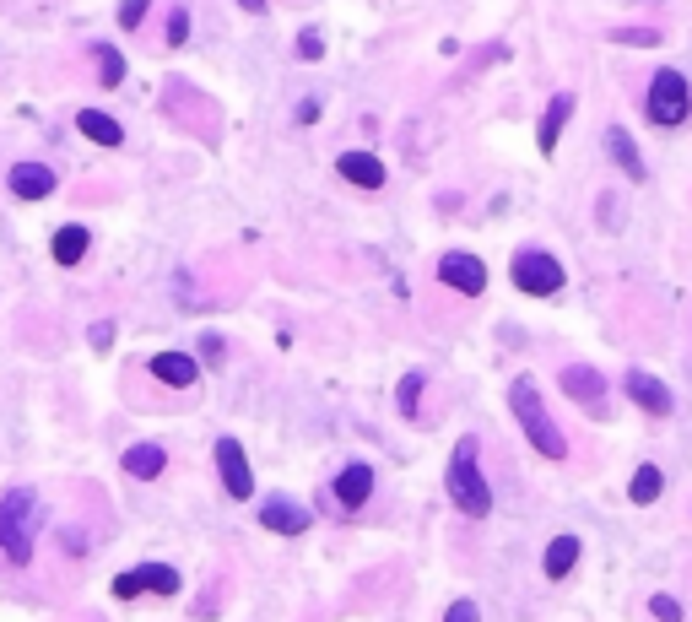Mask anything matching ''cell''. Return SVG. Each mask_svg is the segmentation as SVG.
<instances>
[{
  "mask_svg": "<svg viewBox=\"0 0 692 622\" xmlns=\"http://www.w3.org/2000/svg\"><path fill=\"white\" fill-rule=\"evenodd\" d=\"M563 395H568V401H579L584 412H601V406H606V374H595L590 363H568L563 368Z\"/></svg>",
  "mask_w": 692,
  "mask_h": 622,
  "instance_id": "obj_9",
  "label": "cell"
},
{
  "mask_svg": "<svg viewBox=\"0 0 692 622\" xmlns=\"http://www.w3.org/2000/svg\"><path fill=\"white\" fill-rule=\"evenodd\" d=\"M444 487H449V498H455V509L465 514V520H487V514H492V487H487V476H482L476 439H460V444H455Z\"/></svg>",
  "mask_w": 692,
  "mask_h": 622,
  "instance_id": "obj_2",
  "label": "cell"
},
{
  "mask_svg": "<svg viewBox=\"0 0 692 622\" xmlns=\"http://www.w3.org/2000/svg\"><path fill=\"white\" fill-rule=\"evenodd\" d=\"M438 282L455 287V293H465V298H482L487 293V266L476 255H460V249H455V255L438 260Z\"/></svg>",
  "mask_w": 692,
  "mask_h": 622,
  "instance_id": "obj_7",
  "label": "cell"
},
{
  "mask_svg": "<svg viewBox=\"0 0 692 622\" xmlns=\"http://www.w3.org/2000/svg\"><path fill=\"white\" fill-rule=\"evenodd\" d=\"M201 352H206V363H222V336H201Z\"/></svg>",
  "mask_w": 692,
  "mask_h": 622,
  "instance_id": "obj_31",
  "label": "cell"
},
{
  "mask_svg": "<svg viewBox=\"0 0 692 622\" xmlns=\"http://www.w3.org/2000/svg\"><path fill=\"white\" fill-rule=\"evenodd\" d=\"M76 130H82L87 141H98V147H119V141H125L119 119H109L103 109H82V114H76Z\"/></svg>",
  "mask_w": 692,
  "mask_h": 622,
  "instance_id": "obj_19",
  "label": "cell"
},
{
  "mask_svg": "<svg viewBox=\"0 0 692 622\" xmlns=\"http://www.w3.org/2000/svg\"><path fill=\"white\" fill-rule=\"evenodd\" d=\"M606 152L617 157V168H622V174H628L633 184H644V179H649V163H644V157H638L633 136H628V130H622V125H611V130H606Z\"/></svg>",
  "mask_w": 692,
  "mask_h": 622,
  "instance_id": "obj_16",
  "label": "cell"
},
{
  "mask_svg": "<svg viewBox=\"0 0 692 622\" xmlns=\"http://www.w3.org/2000/svg\"><path fill=\"white\" fill-rule=\"evenodd\" d=\"M509 406H514L519 433H525V439L536 444V455H547V460H563V455H568V439H563V428L552 422L547 401H541V390H536V379H514Z\"/></svg>",
  "mask_w": 692,
  "mask_h": 622,
  "instance_id": "obj_1",
  "label": "cell"
},
{
  "mask_svg": "<svg viewBox=\"0 0 692 622\" xmlns=\"http://www.w3.org/2000/svg\"><path fill=\"white\" fill-rule=\"evenodd\" d=\"M109 341H114V325H92V347L103 352V347H109Z\"/></svg>",
  "mask_w": 692,
  "mask_h": 622,
  "instance_id": "obj_32",
  "label": "cell"
},
{
  "mask_svg": "<svg viewBox=\"0 0 692 622\" xmlns=\"http://www.w3.org/2000/svg\"><path fill=\"white\" fill-rule=\"evenodd\" d=\"M649 617L655 622H682V601H676V595H655V601H649Z\"/></svg>",
  "mask_w": 692,
  "mask_h": 622,
  "instance_id": "obj_25",
  "label": "cell"
},
{
  "mask_svg": "<svg viewBox=\"0 0 692 622\" xmlns=\"http://www.w3.org/2000/svg\"><path fill=\"white\" fill-rule=\"evenodd\" d=\"M141 17H146V0H125L119 6V28H141Z\"/></svg>",
  "mask_w": 692,
  "mask_h": 622,
  "instance_id": "obj_28",
  "label": "cell"
},
{
  "mask_svg": "<svg viewBox=\"0 0 692 622\" xmlns=\"http://www.w3.org/2000/svg\"><path fill=\"white\" fill-rule=\"evenodd\" d=\"M217 471H222V487H228L233 498L255 493V471H249L244 444H238V439H217Z\"/></svg>",
  "mask_w": 692,
  "mask_h": 622,
  "instance_id": "obj_10",
  "label": "cell"
},
{
  "mask_svg": "<svg viewBox=\"0 0 692 622\" xmlns=\"http://www.w3.org/2000/svg\"><path fill=\"white\" fill-rule=\"evenodd\" d=\"M509 276H514L519 293H530V298H552V293H563V282H568L563 260L547 255V249H514Z\"/></svg>",
  "mask_w": 692,
  "mask_h": 622,
  "instance_id": "obj_5",
  "label": "cell"
},
{
  "mask_svg": "<svg viewBox=\"0 0 692 622\" xmlns=\"http://www.w3.org/2000/svg\"><path fill=\"white\" fill-rule=\"evenodd\" d=\"M368 493H374V466H341L336 471V482H330V498H336V509H346V514H357L368 504Z\"/></svg>",
  "mask_w": 692,
  "mask_h": 622,
  "instance_id": "obj_8",
  "label": "cell"
},
{
  "mask_svg": "<svg viewBox=\"0 0 692 622\" xmlns=\"http://www.w3.org/2000/svg\"><path fill=\"white\" fill-rule=\"evenodd\" d=\"M574 563H579V536L574 531H563L547 547V558H541V568H547V579H563V574H574Z\"/></svg>",
  "mask_w": 692,
  "mask_h": 622,
  "instance_id": "obj_20",
  "label": "cell"
},
{
  "mask_svg": "<svg viewBox=\"0 0 692 622\" xmlns=\"http://www.w3.org/2000/svg\"><path fill=\"white\" fill-rule=\"evenodd\" d=\"M422 385H428V379H422V374H406V379H401V390H395V406H401V417H417Z\"/></svg>",
  "mask_w": 692,
  "mask_h": 622,
  "instance_id": "obj_24",
  "label": "cell"
},
{
  "mask_svg": "<svg viewBox=\"0 0 692 622\" xmlns=\"http://www.w3.org/2000/svg\"><path fill=\"white\" fill-rule=\"evenodd\" d=\"M336 174H341L346 184H357V190H384V179H390L374 152H341V157H336Z\"/></svg>",
  "mask_w": 692,
  "mask_h": 622,
  "instance_id": "obj_12",
  "label": "cell"
},
{
  "mask_svg": "<svg viewBox=\"0 0 692 622\" xmlns=\"http://www.w3.org/2000/svg\"><path fill=\"white\" fill-rule=\"evenodd\" d=\"M628 395H633L638 406H644L649 417H671V412H676L671 390H665L655 374H644V368H633V374H628Z\"/></svg>",
  "mask_w": 692,
  "mask_h": 622,
  "instance_id": "obj_13",
  "label": "cell"
},
{
  "mask_svg": "<svg viewBox=\"0 0 692 622\" xmlns=\"http://www.w3.org/2000/svg\"><path fill=\"white\" fill-rule=\"evenodd\" d=\"M687 114H692V87H687V76L682 71H655V82H649V98H644V119L649 125H660V130H676V125H687Z\"/></svg>",
  "mask_w": 692,
  "mask_h": 622,
  "instance_id": "obj_4",
  "label": "cell"
},
{
  "mask_svg": "<svg viewBox=\"0 0 692 622\" xmlns=\"http://www.w3.org/2000/svg\"><path fill=\"white\" fill-rule=\"evenodd\" d=\"M574 119V92H557V98L547 103V114H541V130H536V147L541 152H557V136H563V125Z\"/></svg>",
  "mask_w": 692,
  "mask_h": 622,
  "instance_id": "obj_15",
  "label": "cell"
},
{
  "mask_svg": "<svg viewBox=\"0 0 692 622\" xmlns=\"http://www.w3.org/2000/svg\"><path fill=\"white\" fill-rule=\"evenodd\" d=\"M38 493L33 487H11L6 498H0V552H6L11 563H28L33 558V536H38Z\"/></svg>",
  "mask_w": 692,
  "mask_h": 622,
  "instance_id": "obj_3",
  "label": "cell"
},
{
  "mask_svg": "<svg viewBox=\"0 0 692 622\" xmlns=\"http://www.w3.org/2000/svg\"><path fill=\"white\" fill-rule=\"evenodd\" d=\"M141 590H157V595H179V574L168 563H141V568H125L114 579V595L119 601H136Z\"/></svg>",
  "mask_w": 692,
  "mask_h": 622,
  "instance_id": "obj_6",
  "label": "cell"
},
{
  "mask_svg": "<svg viewBox=\"0 0 692 622\" xmlns=\"http://www.w3.org/2000/svg\"><path fill=\"white\" fill-rule=\"evenodd\" d=\"M168 466V449L163 444H130L125 449V471L136 476V482H152V476H163Z\"/></svg>",
  "mask_w": 692,
  "mask_h": 622,
  "instance_id": "obj_18",
  "label": "cell"
},
{
  "mask_svg": "<svg viewBox=\"0 0 692 622\" xmlns=\"http://www.w3.org/2000/svg\"><path fill=\"white\" fill-rule=\"evenodd\" d=\"M444 622H482V612H476V601H455Z\"/></svg>",
  "mask_w": 692,
  "mask_h": 622,
  "instance_id": "obj_30",
  "label": "cell"
},
{
  "mask_svg": "<svg viewBox=\"0 0 692 622\" xmlns=\"http://www.w3.org/2000/svg\"><path fill=\"white\" fill-rule=\"evenodd\" d=\"M260 525H265V531H276V536H303V531H309V509L292 504L287 493H271L260 504Z\"/></svg>",
  "mask_w": 692,
  "mask_h": 622,
  "instance_id": "obj_11",
  "label": "cell"
},
{
  "mask_svg": "<svg viewBox=\"0 0 692 622\" xmlns=\"http://www.w3.org/2000/svg\"><path fill=\"white\" fill-rule=\"evenodd\" d=\"M611 38H617V44H638V49H655V44H660L655 28H617Z\"/></svg>",
  "mask_w": 692,
  "mask_h": 622,
  "instance_id": "obj_26",
  "label": "cell"
},
{
  "mask_svg": "<svg viewBox=\"0 0 692 622\" xmlns=\"http://www.w3.org/2000/svg\"><path fill=\"white\" fill-rule=\"evenodd\" d=\"M152 379H163V385H173V390H190V385H195V357H184V352H157V357H152Z\"/></svg>",
  "mask_w": 692,
  "mask_h": 622,
  "instance_id": "obj_17",
  "label": "cell"
},
{
  "mask_svg": "<svg viewBox=\"0 0 692 622\" xmlns=\"http://www.w3.org/2000/svg\"><path fill=\"white\" fill-rule=\"evenodd\" d=\"M92 55H98V82L103 87L125 82V55H119V49H92Z\"/></svg>",
  "mask_w": 692,
  "mask_h": 622,
  "instance_id": "obj_23",
  "label": "cell"
},
{
  "mask_svg": "<svg viewBox=\"0 0 692 622\" xmlns=\"http://www.w3.org/2000/svg\"><path fill=\"white\" fill-rule=\"evenodd\" d=\"M660 493H665V471H660V466H638L628 498H633V504H655Z\"/></svg>",
  "mask_w": 692,
  "mask_h": 622,
  "instance_id": "obj_22",
  "label": "cell"
},
{
  "mask_svg": "<svg viewBox=\"0 0 692 622\" xmlns=\"http://www.w3.org/2000/svg\"><path fill=\"white\" fill-rule=\"evenodd\" d=\"M49 255H55L60 266H76V260L87 255V228L82 222H65V228L55 233V244H49Z\"/></svg>",
  "mask_w": 692,
  "mask_h": 622,
  "instance_id": "obj_21",
  "label": "cell"
},
{
  "mask_svg": "<svg viewBox=\"0 0 692 622\" xmlns=\"http://www.w3.org/2000/svg\"><path fill=\"white\" fill-rule=\"evenodd\" d=\"M184 38H190V11H173V17H168V44L179 49Z\"/></svg>",
  "mask_w": 692,
  "mask_h": 622,
  "instance_id": "obj_27",
  "label": "cell"
},
{
  "mask_svg": "<svg viewBox=\"0 0 692 622\" xmlns=\"http://www.w3.org/2000/svg\"><path fill=\"white\" fill-rule=\"evenodd\" d=\"M238 6H244V11H265V0H238Z\"/></svg>",
  "mask_w": 692,
  "mask_h": 622,
  "instance_id": "obj_33",
  "label": "cell"
},
{
  "mask_svg": "<svg viewBox=\"0 0 692 622\" xmlns=\"http://www.w3.org/2000/svg\"><path fill=\"white\" fill-rule=\"evenodd\" d=\"M6 184H11V195H22V201H44V195H55V168H44V163H17Z\"/></svg>",
  "mask_w": 692,
  "mask_h": 622,
  "instance_id": "obj_14",
  "label": "cell"
},
{
  "mask_svg": "<svg viewBox=\"0 0 692 622\" xmlns=\"http://www.w3.org/2000/svg\"><path fill=\"white\" fill-rule=\"evenodd\" d=\"M298 55H303V60H325V38H319V33H303V38H298Z\"/></svg>",
  "mask_w": 692,
  "mask_h": 622,
  "instance_id": "obj_29",
  "label": "cell"
}]
</instances>
